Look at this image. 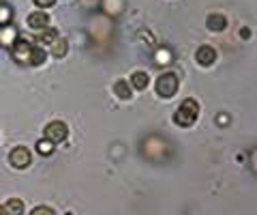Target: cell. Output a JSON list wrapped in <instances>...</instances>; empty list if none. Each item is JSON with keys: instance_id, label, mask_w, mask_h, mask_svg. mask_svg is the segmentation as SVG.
Wrapping results in <instances>:
<instances>
[{"instance_id": "1", "label": "cell", "mask_w": 257, "mask_h": 215, "mask_svg": "<svg viewBox=\"0 0 257 215\" xmlns=\"http://www.w3.org/2000/svg\"><path fill=\"white\" fill-rule=\"evenodd\" d=\"M199 116V103L195 99H184L174 112V123L178 127H193Z\"/></svg>"}, {"instance_id": "2", "label": "cell", "mask_w": 257, "mask_h": 215, "mask_svg": "<svg viewBox=\"0 0 257 215\" xmlns=\"http://www.w3.org/2000/svg\"><path fill=\"white\" fill-rule=\"evenodd\" d=\"M178 86H180V78L178 74L174 71H167L157 80V95L163 99H172L176 93H178Z\"/></svg>"}, {"instance_id": "3", "label": "cell", "mask_w": 257, "mask_h": 215, "mask_svg": "<svg viewBox=\"0 0 257 215\" xmlns=\"http://www.w3.org/2000/svg\"><path fill=\"white\" fill-rule=\"evenodd\" d=\"M32 43L30 39H26V37H18L15 39V43L9 47L11 50V56H13V60L18 62V65H30V52H32Z\"/></svg>"}, {"instance_id": "4", "label": "cell", "mask_w": 257, "mask_h": 215, "mask_svg": "<svg viewBox=\"0 0 257 215\" xmlns=\"http://www.w3.org/2000/svg\"><path fill=\"white\" fill-rule=\"evenodd\" d=\"M43 136L47 140H52L54 145H60V142H64L67 136H69V127H67V123H62V121H52V123L45 125Z\"/></svg>"}, {"instance_id": "5", "label": "cell", "mask_w": 257, "mask_h": 215, "mask_svg": "<svg viewBox=\"0 0 257 215\" xmlns=\"http://www.w3.org/2000/svg\"><path fill=\"white\" fill-rule=\"evenodd\" d=\"M9 164L13 166L15 170H26L28 166L32 164V155L26 147H15L9 153Z\"/></svg>"}, {"instance_id": "6", "label": "cell", "mask_w": 257, "mask_h": 215, "mask_svg": "<svg viewBox=\"0 0 257 215\" xmlns=\"http://www.w3.org/2000/svg\"><path fill=\"white\" fill-rule=\"evenodd\" d=\"M195 60H197L202 67H210L212 62L216 60V50H214L212 45H202V47H197Z\"/></svg>"}, {"instance_id": "7", "label": "cell", "mask_w": 257, "mask_h": 215, "mask_svg": "<svg viewBox=\"0 0 257 215\" xmlns=\"http://www.w3.org/2000/svg\"><path fill=\"white\" fill-rule=\"evenodd\" d=\"M152 60H155L157 67H167L174 62V52L167 45H161L155 50V54H152Z\"/></svg>"}, {"instance_id": "8", "label": "cell", "mask_w": 257, "mask_h": 215, "mask_svg": "<svg viewBox=\"0 0 257 215\" xmlns=\"http://www.w3.org/2000/svg\"><path fill=\"white\" fill-rule=\"evenodd\" d=\"M20 37V30L13 26V24H7V26H0V45L3 47H11L15 43V39Z\"/></svg>"}, {"instance_id": "9", "label": "cell", "mask_w": 257, "mask_h": 215, "mask_svg": "<svg viewBox=\"0 0 257 215\" xmlns=\"http://www.w3.org/2000/svg\"><path fill=\"white\" fill-rule=\"evenodd\" d=\"M28 26H30L32 30H41V28H45V26H50V15H47L43 9H41V11H32V13L28 15Z\"/></svg>"}, {"instance_id": "10", "label": "cell", "mask_w": 257, "mask_h": 215, "mask_svg": "<svg viewBox=\"0 0 257 215\" xmlns=\"http://www.w3.org/2000/svg\"><path fill=\"white\" fill-rule=\"evenodd\" d=\"M225 26H227V18L221 13H210L206 18V28L210 33H221V30H225Z\"/></svg>"}, {"instance_id": "11", "label": "cell", "mask_w": 257, "mask_h": 215, "mask_svg": "<svg viewBox=\"0 0 257 215\" xmlns=\"http://www.w3.org/2000/svg\"><path fill=\"white\" fill-rule=\"evenodd\" d=\"M67 52H69V41H67V39L56 37L54 41L50 43V54L54 58H64V56H67Z\"/></svg>"}, {"instance_id": "12", "label": "cell", "mask_w": 257, "mask_h": 215, "mask_svg": "<svg viewBox=\"0 0 257 215\" xmlns=\"http://www.w3.org/2000/svg\"><path fill=\"white\" fill-rule=\"evenodd\" d=\"M45 60H47V50L41 43H35L30 52V67H41Z\"/></svg>"}, {"instance_id": "13", "label": "cell", "mask_w": 257, "mask_h": 215, "mask_svg": "<svg viewBox=\"0 0 257 215\" xmlns=\"http://www.w3.org/2000/svg\"><path fill=\"white\" fill-rule=\"evenodd\" d=\"M128 82H131V86L135 91H146L148 84H150V76L146 71H135V74L128 78Z\"/></svg>"}, {"instance_id": "14", "label": "cell", "mask_w": 257, "mask_h": 215, "mask_svg": "<svg viewBox=\"0 0 257 215\" xmlns=\"http://www.w3.org/2000/svg\"><path fill=\"white\" fill-rule=\"evenodd\" d=\"M101 9L105 11L107 15H111V18H118V15L122 13V9H124V0H103Z\"/></svg>"}, {"instance_id": "15", "label": "cell", "mask_w": 257, "mask_h": 215, "mask_svg": "<svg viewBox=\"0 0 257 215\" xmlns=\"http://www.w3.org/2000/svg\"><path fill=\"white\" fill-rule=\"evenodd\" d=\"M114 93L118 95L120 99H131L133 97V86H131V82L128 80H118V82L114 84Z\"/></svg>"}, {"instance_id": "16", "label": "cell", "mask_w": 257, "mask_h": 215, "mask_svg": "<svg viewBox=\"0 0 257 215\" xmlns=\"http://www.w3.org/2000/svg\"><path fill=\"white\" fill-rule=\"evenodd\" d=\"M37 43H41V45H50L56 37H58V33H56V28H52V26H45V28H41V30H37Z\"/></svg>"}, {"instance_id": "17", "label": "cell", "mask_w": 257, "mask_h": 215, "mask_svg": "<svg viewBox=\"0 0 257 215\" xmlns=\"http://www.w3.org/2000/svg\"><path fill=\"white\" fill-rule=\"evenodd\" d=\"M54 151H56V145H54L52 140H47L45 136L37 142V153H39V155L50 157V155H54Z\"/></svg>"}, {"instance_id": "18", "label": "cell", "mask_w": 257, "mask_h": 215, "mask_svg": "<svg viewBox=\"0 0 257 215\" xmlns=\"http://www.w3.org/2000/svg\"><path fill=\"white\" fill-rule=\"evenodd\" d=\"M11 22H13V9L0 0V26H7Z\"/></svg>"}, {"instance_id": "19", "label": "cell", "mask_w": 257, "mask_h": 215, "mask_svg": "<svg viewBox=\"0 0 257 215\" xmlns=\"http://www.w3.org/2000/svg\"><path fill=\"white\" fill-rule=\"evenodd\" d=\"M5 209L9 215H22L24 213V202L20 200V198H11V200L5 204Z\"/></svg>"}, {"instance_id": "20", "label": "cell", "mask_w": 257, "mask_h": 215, "mask_svg": "<svg viewBox=\"0 0 257 215\" xmlns=\"http://www.w3.org/2000/svg\"><path fill=\"white\" fill-rule=\"evenodd\" d=\"M41 213H47V215H54L56 211L52 209V206H35V209H32V215H41Z\"/></svg>"}, {"instance_id": "21", "label": "cell", "mask_w": 257, "mask_h": 215, "mask_svg": "<svg viewBox=\"0 0 257 215\" xmlns=\"http://www.w3.org/2000/svg\"><path fill=\"white\" fill-rule=\"evenodd\" d=\"M39 9H47V7H52V5H56V0H32Z\"/></svg>"}, {"instance_id": "22", "label": "cell", "mask_w": 257, "mask_h": 215, "mask_svg": "<svg viewBox=\"0 0 257 215\" xmlns=\"http://www.w3.org/2000/svg\"><path fill=\"white\" fill-rule=\"evenodd\" d=\"M227 123H229V116L227 114H221L219 116V125H227Z\"/></svg>"}, {"instance_id": "23", "label": "cell", "mask_w": 257, "mask_h": 215, "mask_svg": "<svg viewBox=\"0 0 257 215\" xmlns=\"http://www.w3.org/2000/svg\"><path fill=\"white\" fill-rule=\"evenodd\" d=\"M240 37H242V39L251 37V30H248V28H242V30H240Z\"/></svg>"}, {"instance_id": "24", "label": "cell", "mask_w": 257, "mask_h": 215, "mask_svg": "<svg viewBox=\"0 0 257 215\" xmlns=\"http://www.w3.org/2000/svg\"><path fill=\"white\" fill-rule=\"evenodd\" d=\"M0 213H7V209H5V204H0Z\"/></svg>"}]
</instances>
